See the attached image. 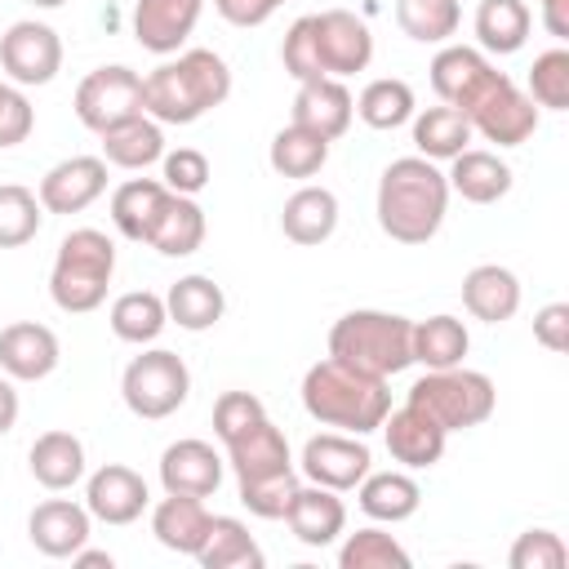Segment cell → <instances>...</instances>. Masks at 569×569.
Instances as JSON below:
<instances>
[{
  "mask_svg": "<svg viewBox=\"0 0 569 569\" xmlns=\"http://www.w3.org/2000/svg\"><path fill=\"white\" fill-rule=\"evenodd\" d=\"M373 213L396 244H427L449 213V178L427 156H400L382 169Z\"/></svg>",
  "mask_w": 569,
  "mask_h": 569,
  "instance_id": "cell-1",
  "label": "cell"
},
{
  "mask_svg": "<svg viewBox=\"0 0 569 569\" xmlns=\"http://www.w3.org/2000/svg\"><path fill=\"white\" fill-rule=\"evenodd\" d=\"M231 98V67L213 49H178L142 76V111L160 124H196Z\"/></svg>",
  "mask_w": 569,
  "mask_h": 569,
  "instance_id": "cell-2",
  "label": "cell"
},
{
  "mask_svg": "<svg viewBox=\"0 0 569 569\" xmlns=\"http://www.w3.org/2000/svg\"><path fill=\"white\" fill-rule=\"evenodd\" d=\"M302 409L333 431H351V436H369L382 427L387 409H391V387L387 378H369L333 356L316 360L302 373Z\"/></svg>",
  "mask_w": 569,
  "mask_h": 569,
  "instance_id": "cell-3",
  "label": "cell"
},
{
  "mask_svg": "<svg viewBox=\"0 0 569 569\" xmlns=\"http://www.w3.org/2000/svg\"><path fill=\"white\" fill-rule=\"evenodd\" d=\"M329 356L369 373V378H391V373L413 365V320L396 316V311L356 307V311L333 320Z\"/></svg>",
  "mask_w": 569,
  "mask_h": 569,
  "instance_id": "cell-4",
  "label": "cell"
},
{
  "mask_svg": "<svg viewBox=\"0 0 569 569\" xmlns=\"http://www.w3.org/2000/svg\"><path fill=\"white\" fill-rule=\"evenodd\" d=\"M116 276V244L107 231L98 227H76L62 236L53 267H49V298L58 311L67 316H84L98 311L107 302Z\"/></svg>",
  "mask_w": 569,
  "mask_h": 569,
  "instance_id": "cell-5",
  "label": "cell"
},
{
  "mask_svg": "<svg viewBox=\"0 0 569 569\" xmlns=\"http://www.w3.org/2000/svg\"><path fill=\"white\" fill-rule=\"evenodd\" d=\"M405 400L413 409H422L431 422H440L449 436L453 431H471L480 427L493 409H498V387L489 373L467 369V365H449V369H427Z\"/></svg>",
  "mask_w": 569,
  "mask_h": 569,
  "instance_id": "cell-6",
  "label": "cell"
},
{
  "mask_svg": "<svg viewBox=\"0 0 569 569\" xmlns=\"http://www.w3.org/2000/svg\"><path fill=\"white\" fill-rule=\"evenodd\" d=\"M120 396H124L133 418L160 422V418H169V413H178L187 405L191 369L169 347H142V356H133L124 365V373H120Z\"/></svg>",
  "mask_w": 569,
  "mask_h": 569,
  "instance_id": "cell-7",
  "label": "cell"
},
{
  "mask_svg": "<svg viewBox=\"0 0 569 569\" xmlns=\"http://www.w3.org/2000/svg\"><path fill=\"white\" fill-rule=\"evenodd\" d=\"M462 116L471 120V133H480L485 142H493V147H520V142H529L538 133L542 107L507 71H498V80Z\"/></svg>",
  "mask_w": 569,
  "mask_h": 569,
  "instance_id": "cell-8",
  "label": "cell"
},
{
  "mask_svg": "<svg viewBox=\"0 0 569 569\" xmlns=\"http://www.w3.org/2000/svg\"><path fill=\"white\" fill-rule=\"evenodd\" d=\"M142 116V76L124 62H107L93 67L80 84H76V120L93 133H107L111 124Z\"/></svg>",
  "mask_w": 569,
  "mask_h": 569,
  "instance_id": "cell-9",
  "label": "cell"
},
{
  "mask_svg": "<svg viewBox=\"0 0 569 569\" xmlns=\"http://www.w3.org/2000/svg\"><path fill=\"white\" fill-rule=\"evenodd\" d=\"M373 467V453L365 445V436H351V431H320L302 445V458H298V471L311 480V485H325L333 493H351Z\"/></svg>",
  "mask_w": 569,
  "mask_h": 569,
  "instance_id": "cell-10",
  "label": "cell"
},
{
  "mask_svg": "<svg viewBox=\"0 0 569 569\" xmlns=\"http://www.w3.org/2000/svg\"><path fill=\"white\" fill-rule=\"evenodd\" d=\"M0 67L4 80L31 89V84H49L62 71V40L49 22L22 18L0 36Z\"/></svg>",
  "mask_w": 569,
  "mask_h": 569,
  "instance_id": "cell-11",
  "label": "cell"
},
{
  "mask_svg": "<svg viewBox=\"0 0 569 569\" xmlns=\"http://www.w3.org/2000/svg\"><path fill=\"white\" fill-rule=\"evenodd\" d=\"M311 31H316V53H320V71L325 76L342 80V76H356V71H365L373 62V31L351 9L311 13Z\"/></svg>",
  "mask_w": 569,
  "mask_h": 569,
  "instance_id": "cell-12",
  "label": "cell"
},
{
  "mask_svg": "<svg viewBox=\"0 0 569 569\" xmlns=\"http://www.w3.org/2000/svg\"><path fill=\"white\" fill-rule=\"evenodd\" d=\"M382 440H387V453L405 467V471H427L445 458V445H449V431L440 422H431L422 409H413L409 400L400 409H387L382 418Z\"/></svg>",
  "mask_w": 569,
  "mask_h": 569,
  "instance_id": "cell-13",
  "label": "cell"
},
{
  "mask_svg": "<svg viewBox=\"0 0 569 569\" xmlns=\"http://www.w3.org/2000/svg\"><path fill=\"white\" fill-rule=\"evenodd\" d=\"M89 533H93V516L84 502L71 498H44L27 516V538L49 560H71L89 542Z\"/></svg>",
  "mask_w": 569,
  "mask_h": 569,
  "instance_id": "cell-14",
  "label": "cell"
},
{
  "mask_svg": "<svg viewBox=\"0 0 569 569\" xmlns=\"http://www.w3.org/2000/svg\"><path fill=\"white\" fill-rule=\"evenodd\" d=\"M84 507L102 525H133L151 507V489L133 467L107 462L84 480Z\"/></svg>",
  "mask_w": 569,
  "mask_h": 569,
  "instance_id": "cell-15",
  "label": "cell"
},
{
  "mask_svg": "<svg viewBox=\"0 0 569 569\" xmlns=\"http://www.w3.org/2000/svg\"><path fill=\"white\" fill-rule=\"evenodd\" d=\"M431 89H436V98L445 102V107H458V111H467L493 80H498V67L480 53V49H471V44H445L436 58H431Z\"/></svg>",
  "mask_w": 569,
  "mask_h": 569,
  "instance_id": "cell-16",
  "label": "cell"
},
{
  "mask_svg": "<svg viewBox=\"0 0 569 569\" xmlns=\"http://www.w3.org/2000/svg\"><path fill=\"white\" fill-rule=\"evenodd\" d=\"M102 191H107V160L102 156H67L36 187L44 213H84Z\"/></svg>",
  "mask_w": 569,
  "mask_h": 569,
  "instance_id": "cell-17",
  "label": "cell"
},
{
  "mask_svg": "<svg viewBox=\"0 0 569 569\" xmlns=\"http://www.w3.org/2000/svg\"><path fill=\"white\" fill-rule=\"evenodd\" d=\"M222 471H227L222 453H218L209 440H196V436L173 440V445H164V453H160V485H164V493L209 498V493H218Z\"/></svg>",
  "mask_w": 569,
  "mask_h": 569,
  "instance_id": "cell-18",
  "label": "cell"
},
{
  "mask_svg": "<svg viewBox=\"0 0 569 569\" xmlns=\"http://www.w3.org/2000/svg\"><path fill=\"white\" fill-rule=\"evenodd\" d=\"M200 13L204 0H133V40L147 53L173 58L191 40Z\"/></svg>",
  "mask_w": 569,
  "mask_h": 569,
  "instance_id": "cell-19",
  "label": "cell"
},
{
  "mask_svg": "<svg viewBox=\"0 0 569 569\" xmlns=\"http://www.w3.org/2000/svg\"><path fill=\"white\" fill-rule=\"evenodd\" d=\"M62 360V347H58V333L40 320H13L0 329V369L13 378V382H40L58 369Z\"/></svg>",
  "mask_w": 569,
  "mask_h": 569,
  "instance_id": "cell-20",
  "label": "cell"
},
{
  "mask_svg": "<svg viewBox=\"0 0 569 569\" xmlns=\"http://www.w3.org/2000/svg\"><path fill=\"white\" fill-rule=\"evenodd\" d=\"M351 116H356V98L342 80L333 76H320V80H302L298 93H293V124L320 133V138H342L351 129Z\"/></svg>",
  "mask_w": 569,
  "mask_h": 569,
  "instance_id": "cell-21",
  "label": "cell"
},
{
  "mask_svg": "<svg viewBox=\"0 0 569 569\" xmlns=\"http://www.w3.org/2000/svg\"><path fill=\"white\" fill-rule=\"evenodd\" d=\"M284 525L302 547H329L347 529V507H342V498L333 489L307 480V485H298V493H293V502L284 511Z\"/></svg>",
  "mask_w": 569,
  "mask_h": 569,
  "instance_id": "cell-22",
  "label": "cell"
},
{
  "mask_svg": "<svg viewBox=\"0 0 569 569\" xmlns=\"http://www.w3.org/2000/svg\"><path fill=\"white\" fill-rule=\"evenodd\" d=\"M213 511L204 507V498H187V493H164L151 507V533L160 547L178 551V556H196L209 538Z\"/></svg>",
  "mask_w": 569,
  "mask_h": 569,
  "instance_id": "cell-23",
  "label": "cell"
},
{
  "mask_svg": "<svg viewBox=\"0 0 569 569\" xmlns=\"http://www.w3.org/2000/svg\"><path fill=\"white\" fill-rule=\"evenodd\" d=\"M449 196H462L467 204H493L511 191V164L498 151L467 147L449 160Z\"/></svg>",
  "mask_w": 569,
  "mask_h": 569,
  "instance_id": "cell-24",
  "label": "cell"
},
{
  "mask_svg": "<svg viewBox=\"0 0 569 569\" xmlns=\"http://www.w3.org/2000/svg\"><path fill=\"white\" fill-rule=\"evenodd\" d=\"M222 449H227V467L236 471V485H240V480H262V476L293 471L289 440H284V431H280L271 418H262L253 431L236 436V440L222 445Z\"/></svg>",
  "mask_w": 569,
  "mask_h": 569,
  "instance_id": "cell-25",
  "label": "cell"
},
{
  "mask_svg": "<svg viewBox=\"0 0 569 569\" xmlns=\"http://www.w3.org/2000/svg\"><path fill=\"white\" fill-rule=\"evenodd\" d=\"M356 502L373 525H400L409 516H418L422 507V485L400 467V471H373L356 485Z\"/></svg>",
  "mask_w": 569,
  "mask_h": 569,
  "instance_id": "cell-26",
  "label": "cell"
},
{
  "mask_svg": "<svg viewBox=\"0 0 569 569\" xmlns=\"http://www.w3.org/2000/svg\"><path fill=\"white\" fill-rule=\"evenodd\" d=\"M338 196L329 187H316V182H302L284 209H280V231L293 240V244H325L333 231H338Z\"/></svg>",
  "mask_w": 569,
  "mask_h": 569,
  "instance_id": "cell-27",
  "label": "cell"
},
{
  "mask_svg": "<svg viewBox=\"0 0 569 569\" xmlns=\"http://www.w3.org/2000/svg\"><path fill=\"white\" fill-rule=\"evenodd\" d=\"M462 307L485 320V325H502L520 311V280L511 267L498 262H480L462 276Z\"/></svg>",
  "mask_w": 569,
  "mask_h": 569,
  "instance_id": "cell-28",
  "label": "cell"
},
{
  "mask_svg": "<svg viewBox=\"0 0 569 569\" xmlns=\"http://www.w3.org/2000/svg\"><path fill=\"white\" fill-rule=\"evenodd\" d=\"M164 311H169V325L187 329V333H204L213 329L222 316H227V293L213 276H182L169 284L164 293Z\"/></svg>",
  "mask_w": 569,
  "mask_h": 569,
  "instance_id": "cell-29",
  "label": "cell"
},
{
  "mask_svg": "<svg viewBox=\"0 0 569 569\" xmlns=\"http://www.w3.org/2000/svg\"><path fill=\"white\" fill-rule=\"evenodd\" d=\"M27 467H31L36 485H44L49 493H62L84 480V440L71 431H44L31 440Z\"/></svg>",
  "mask_w": 569,
  "mask_h": 569,
  "instance_id": "cell-30",
  "label": "cell"
},
{
  "mask_svg": "<svg viewBox=\"0 0 569 569\" xmlns=\"http://www.w3.org/2000/svg\"><path fill=\"white\" fill-rule=\"evenodd\" d=\"M98 138H102V160L116 164V169H129V173H138L147 164H160V156H164V124L151 120L147 111L111 124Z\"/></svg>",
  "mask_w": 569,
  "mask_h": 569,
  "instance_id": "cell-31",
  "label": "cell"
},
{
  "mask_svg": "<svg viewBox=\"0 0 569 569\" xmlns=\"http://www.w3.org/2000/svg\"><path fill=\"white\" fill-rule=\"evenodd\" d=\"M164 200H169V187L160 178H129V182H120L111 191V222H116V231L124 240H133V244H147Z\"/></svg>",
  "mask_w": 569,
  "mask_h": 569,
  "instance_id": "cell-32",
  "label": "cell"
},
{
  "mask_svg": "<svg viewBox=\"0 0 569 569\" xmlns=\"http://www.w3.org/2000/svg\"><path fill=\"white\" fill-rule=\"evenodd\" d=\"M204 231H209V227H204V209L196 204V196L169 191V200H164V209H160V218H156L147 244H151L156 253H164V258H191V253L204 244Z\"/></svg>",
  "mask_w": 569,
  "mask_h": 569,
  "instance_id": "cell-33",
  "label": "cell"
},
{
  "mask_svg": "<svg viewBox=\"0 0 569 569\" xmlns=\"http://www.w3.org/2000/svg\"><path fill=\"white\" fill-rule=\"evenodd\" d=\"M476 40H480V53H520L525 40H529V27H533V13L525 0H480L476 4Z\"/></svg>",
  "mask_w": 569,
  "mask_h": 569,
  "instance_id": "cell-34",
  "label": "cell"
},
{
  "mask_svg": "<svg viewBox=\"0 0 569 569\" xmlns=\"http://www.w3.org/2000/svg\"><path fill=\"white\" fill-rule=\"evenodd\" d=\"M413 147H418V156H427V160H453L458 151H467L471 147V120L458 111V107H427V111H413Z\"/></svg>",
  "mask_w": 569,
  "mask_h": 569,
  "instance_id": "cell-35",
  "label": "cell"
},
{
  "mask_svg": "<svg viewBox=\"0 0 569 569\" xmlns=\"http://www.w3.org/2000/svg\"><path fill=\"white\" fill-rule=\"evenodd\" d=\"M107 325L120 342H133V347H151L164 325H169V311H164V298L151 293V289H129L111 302L107 311Z\"/></svg>",
  "mask_w": 569,
  "mask_h": 569,
  "instance_id": "cell-36",
  "label": "cell"
},
{
  "mask_svg": "<svg viewBox=\"0 0 569 569\" xmlns=\"http://www.w3.org/2000/svg\"><path fill=\"white\" fill-rule=\"evenodd\" d=\"M467 351H471V333L458 316L440 311V316L413 320V365L449 369V365H462Z\"/></svg>",
  "mask_w": 569,
  "mask_h": 569,
  "instance_id": "cell-37",
  "label": "cell"
},
{
  "mask_svg": "<svg viewBox=\"0 0 569 569\" xmlns=\"http://www.w3.org/2000/svg\"><path fill=\"white\" fill-rule=\"evenodd\" d=\"M267 160H271V169L280 173V178H298V182H307V178H316L320 169H325V160H329V138H320V133H311V129H302V124H284V129H276V138H271V147H267Z\"/></svg>",
  "mask_w": 569,
  "mask_h": 569,
  "instance_id": "cell-38",
  "label": "cell"
},
{
  "mask_svg": "<svg viewBox=\"0 0 569 569\" xmlns=\"http://www.w3.org/2000/svg\"><path fill=\"white\" fill-rule=\"evenodd\" d=\"M200 569H262V547L253 542L249 525L236 516H213L204 547L196 551Z\"/></svg>",
  "mask_w": 569,
  "mask_h": 569,
  "instance_id": "cell-39",
  "label": "cell"
},
{
  "mask_svg": "<svg viewBox=\"0 0 569 569\" xmlns=\"http://www.w3.org/2000/svg\"><path fill=\"white\" fill-rule=\"evenodd\" d=\"M413 111H418L413 89H409V80H400V76H378V80H369V84L360 89V98H356V116H360L369 129H400V124L413 120Z\"/></svg>",
  "mask_w": 569,
  "mask_h": 569,
  "instance_id": "cell-40",
  "label": "cell"
},
{
  "mask_svg": "<svg viewBox=\"0 0 569 569\" xmlns=\"http://www.w3.org/2000/svg\"><path fill=\"white\" fill-rule=\"evenodd\" d=\"M338 569H409V551L382 525H365L342 538Z\"/></svg>",
  "mask_w": 569,
  "mask_h": 569,
  "instance_id": "cell-41",
  "label": "cell"
},
{
  "mask_svg": "<svg viewBox=\"0 0 569 569\" xmlns=\"http://www.w3.org/2000/svg\"><path fill=\"white\" fill-rule=\"evenodd\" d=\"M396 22L418 44H449L462 22L458 0H396Z\"/></svg>",
  "mask_w": 569,
  "mask_h": 569,
  "instance_id": "cell-42",
  "label": "cell"
},
{
  "mask_svg": "<svg viewBox=\"0 0 569 569\" xmlns=\"http://www.w3.org/2000/svg\"><path fill=\"white\" fill-rule=\"evenodd\" d=\"M44 204L22 182H0V249H22L40 236Z\"/></svg>",
  "mask_w": 569,
  "mask_h": 569,
  "instance_id": "cell-43",
  "label": "cell"
},
{
  "mask_svg": "<svg viewBox=\"0 0 569 569\" xmlns=\"http://www.w3.org/2000/svg\"><path fill=\"white\" fill-rule=\"evenodd\" d=\"M529 98L547 111H569V49L556 44L529 67Z\"/></svg>",
  "mask_w": 569,
  "mask_h": 569,
  "instance_id": "cell-44",
  "label": "cell"
},
{
  "mask_svg": "<svg viewBox=\"0 0 569 569\" xmlns=\"http://www.w3.org/2000/svg\"><path fill=\"white\" fill-rule=\"evenodd\" d=\"M298 485H302L298 471H280V476H262V480H240L236 489H240V502H244L249 516H258V520H284Z\"/></svg>",
  "mask_w": 569,
  "mask_h": 569,
  "instance_id": "cell-45",
  "label": "cell"
},
{
  "mask_svg": "<svg viewBox=\"0 0 569 569\" xmlns=\"http://www.w3.org/2000/svg\"><path fill=\"white\" fill-rule=\"evenodd\" d=\"M262 418H267V409H262V400H258L253 391H222V396L213 400V436H218L222 445H231L236 436L253 431Z\"/></svg>",
  "mask_w": 569,
  "mask_h": 569,
  "instance_id": "cell-46",
  "label": "cell"
},
{
  "mask_svg": "<svg viewBox=\"0 0 569 569\" xmlns=\"http://www.w3.org/2000/svg\"><path fill=\"white\" fill-rule=\"evenodd\" d=\"M209 156L196 151V147H178V151H164L160 156V182L178 196H200L209 187Z\"/></svg>",
  "mask_w": 569,
  "mask_h": 569,
  "instance_id": "cell-47",
  "label": "cell"
},
{
  "mask_svg": "<svg viewBox=\"0 0 569 569\" xmlns=\"http://www.w3.org/2000/svg\"><path fill=\"white\" fill-rule=\"evenodd\" d=\"M565 560H569V551L556 529H525L507 551L511 569H565Z\"/></svg>",
  "mask_w": 569,
  "mask_h": 569,
  "instance_id": "cell-48",
  "label": "cell"
},
{
  "mask_svg": "<svg viewBox=\"0 0 569 569\" xmlns=\"http://www.w3.org/2000/svg\"><path fill=\"white\" fill-rule=\"evenodd\" d=\"M280 62H284V71L302 84V80H320L325 71H320V53H316V31H311V13H302L289 31H284V40H280Z\"/></svg>",
  "mask_w": 569,
  "mask_h": 569,
  "instance_id": "cell-49",
  "label": "cell"
},
{
  "mask_svg": "<svg viewBox=\"0 0 569 569\" xmlns=\"http://www.w3.org/2000/svg\"><path fill=\"white\" fill-rule=\"evenodd\" d=\"M31 129H36V107H31V98L22 93V84H13V80L0 76V151L27 142Z\"/></svg>",
  "mask_w": 569,
  "mask_h": 569,
  "instance_id": "cell-50",
  "label": "cell"
},
{
  "mask_svg": "<svg viewBox=\"0 0 569 569\" xmlns=\"http://www.w3.org/2000/svg\"><path fill=\"white\" fill-rule=\"evenodd\" d=\"M533 338L547 347V351H565L569 347V302H547L538 316H533Z\"/></svg>",
  "mask_w": 569,
  "mask_h": 569,
  "instance_id": "cell-51",
  "label": "cell"
},
{
  "mask_svg": "<svg viewBox=\"0 0 569 569\" xmlns=\"http://www.w3.org/2000/svg\"><path fill=\"white\" fill-rule=\"evenodd\" d=\"M213 9L231 27H262L280 4L276 0H213Z\"/></svg>",
  "mask_w": 569,
  "mask_h": 569,
  "instance_id": "cell-52",
  "label": "cell"
},
{
  "mask_svg": "<svg viewBox=\"0 0 569 569\" xmlns=\"http://www.w3.org/2000/svg\"><path fill=\"white\" fill-rule=\"evenodd\" d=\"M542 4V27L556 40H569V0H538Z\"/></svg>",
  "mask_w": 569,
  "mask_h": 569,
  "instance_id": "cell-53",
  "label": "cell"
},
{
  "mask_svg": "<svg viewBox=\"0 0 569 569\" xmlns=\"http://www.w3.org/2000/svg\"><path fill=\"white\" fill-rule=\"evenodd\" d=\"M18 422V391H13V378L0 373V436H9Z\"/></svg>",
  "mask_w": 569,
  "mask_h": 569,
  "instance_id": "cell-54",
  "label": "cell"
},
{
  "mask_svg": "<svg viewBox=\"0 0 569 569\" xmlns=\"http://www.w3.org/2000/svg\"><path fill=\"white\" fill-rule=\"evenodd\" d=\"M71 565H84V569H111L116 556H111V551H89V542H84V547L71 556Z\"/></svg>",
  "mask_w": 569,
  "mask_h": 569,
  "instance_id": "cell-55",
  "label": "cell"
},
{
  "mask_svg": "<svg viewBox=\"0 0 569 569\" xmlns=\"http://www.w3.org/2000/svg\"><path fill=\"white\" fill-rule=\"evenodd\" d=\"M27 4H36V9H58V4H67V0H27Z\"/></svg>",
  "mask_w": 569,
  "mask_h": 569,
  "instance_id": "cell-56",
  "label": "cell"
},
{
  "mask_svg": "<svg viewBox=\"0 0 569 569\" xmlns=\"http://www.w3.org/2000/svg\"><path fill=\"white\" fill-rule=\"evenodd\" d=\"M276 4H284V0H276Z\"/></svg>",
  "mask_w": 569,
  "mask_h": 569,
  "instance_id": "cell-57",
  "label": "cell"
}]
</instances>
